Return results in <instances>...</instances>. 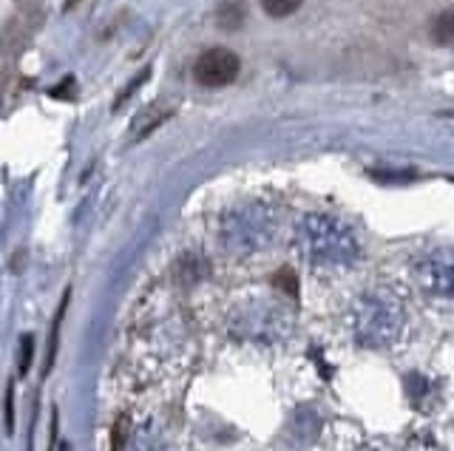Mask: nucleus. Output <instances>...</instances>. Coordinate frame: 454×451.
Returning a JSON list of instances; mask_svg holds the SVG:
<instances>
[{
	"instance_id": "nucleus-3",
	"label": "nucleus",
	"mask_w": 454,
	"mask_h": 451,
	"mask_svg": "<svg viewBox=\"0 0 454 451\" xmlns=\"http://www.w3.org/2000/svg\"><path fill=\"white\" fill-rule=\"evenodd\" d=\"M432 37L440 46L454 43V12H440V15L432 20Z\"/></svg>"
},
{
	"instance_id": "nucleus-5",
	"label": "nucleus",
	"mask_w": 454,
	"mask_h": 451,
	"mask_svg": "<svg viewBox=\"0 0 454 451\" xmlns=\"http://www.w3.org/2000/svg\"><path fill=\"white\" fill-rule=\"evenodd\" d=\"M148 77H151V68H142V74H139L137 80H131V86H128V89H125V91H122V94L117 97V105H114V108H120V105H122V103L128 100V97H131V94H134V91H137V89H139L142 82H145Z\"/></svg>"
},
{
	"instance_id": "nucleus-4",
	"label": "nucleus",
	"mask_w": 454,
	"mask_h": 451,
	"mask_svg": "<svg viewBox=\"0 0 454 451\" xmlns=\"http://www.w3.org/2000/svg\"><path fill=\"white\" fill-rule=\"evenodd\" d=\"M301 6V0H262V9L270 18H287Z\"/></svg>"
},
{
	"instance_id": "nucleus-1",
	"label": "nucleus",
	"mask_w": 454,
	"mask_h": 451,
	"mask_svg": "<svg viewBox=\"0 0 454 451\" xmlns=\"http://www.w3.org/2000/svg\"><path fill=\"white\" fill-rule=\"evenodd\" d=\"M239 68H241V60L231 49H207L202 58L196 60L193 66V77L199 86L205 89H222V86H231V82L239 77Z\"/></svg>"
},
{
	"instance_id": "nucleus-2",
	"label": "nucleus",
	"mask_w": 454,
	"mask_h": 451,
	"mask_svg": "<svg viewBox=\"0 0 454 451\" xmlns=\"http://www.w3.org/2000/svg\"><path fill=\"white\" fill-rule=\"evenodd\" d=\"M245 18H247V9H245L241 0H224V4L219 6V12H216V23H219V29H224V32L241 29Z\"/></svg>"
}]
</instances>
